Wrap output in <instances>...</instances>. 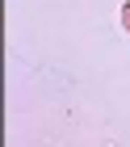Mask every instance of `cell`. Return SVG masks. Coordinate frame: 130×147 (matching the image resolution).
I'll list each match as a JSON object with an SVG mask.
<instances>
[{"label":"cell","mask_w":130,"mask_h":147,"mask_svg":"<svg viewBox=\"0 0 130 147\" xmlns=\"http://www.w3.org/2000/svg\"><path fill=\"white\" fill-rule=\"evenodd\" d=\"M122 30H126V34H130V0H126V4H122Z\"/></svg>","instance_id":"obj_1"}]
</instances>
